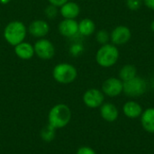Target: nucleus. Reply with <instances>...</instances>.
I'll return each instance as SVG.
<instances>
[{
  "instance_id": "nucleus-1",
  "label": "nucleus",
  "mask_w": 154,
  "mask_h": 154,
  "mask_svg": "<svg viewBox=\"0 0 154 154\" xmlns=\"http://www.w3.org/2000/svg\"><path fill=\"white\" fill-rule=\"evenodd\" d=\"M71 119L70 108L65 104L55 105L49 112L48 124L55 129H61L68 125Z\"/></svg>"
},
{
  "instance_id": "nucleus-2",
  "label": "nucleus",
  "mask_w": 154,
  "mask_h": 154,
  "mask_svg": "<svg viewBox=\"0 0 154 154\" xmlns=\"http://www.w3.org/2000/svg\"><path fill=\"white\" fill-rule=\"evenodd\" d=\"M119 51L117 46L113 43H106L101 45V47L97 50L96 54L97 63L102 68H111L116 64L119 60Z\"/></svg>"
},
{
  "instance_id": "nucleus-3",
  "label": "nucleus",
  "mask_w": 154,
  "mask_h": 154,
  "mask_svg": "<svg viewBox=\"0 0 154 154\" xmlns=\"http://www.w3.org/2000/svg\"><path fill=\"white\" fill-rule=\"evenodd\" d=\"M27 29L25 25L20 21L10 22L4 30L5 40L12 46H15L25 39Z\"/></svg>"
},
{
  "instance_id": "nucleus-4",
  "label": "nucleus",
  "mask_w": 154,
  "mask_h": 154,
  "mask_svg": "<svg viewBox=\"0 0 154 154\" xmlns=\"http://www.w3.org/2000/svg\"><path fill=\"white\" fill-rule=\"evenodd\" d=\"M54 79L60 84L72 83L78 76L77 69L69 63H60L56 65L52 71Z\"/></svg>"
},
{
  "instance_id": "nucleus-5",
  "label": "nucleus",
  "mask_w": 154,
  "mask_h": 154,
  "mask_svg": "<svg viewBox=\"0 0 154 154\" xmlns=\"http://www.w3.org/2000/svg\"><path fill=\"white\" fill-rule=\"evenodd\" d=\"M148 85L144 79L136 76L135 78L124 82V92L127 97H139L145 94L147 91Z\"/></svg>"
},
{
  "instance_id": "nucleus-6",
  "label": "nucleus",
  "mask_w": 154,
  "mask_h": 154,
  "mask_svg": "<svg viewBox=\"0 0 154 154\" xmlns=\"http://www.w3.org/2000/svg\"><path fill=\"white\" fill-rule=\"evenodd\" d=\"M102 92L109 97H116L124 92V82L116 77L108 78L102 84Z\"/></svg>"
},
{
  "instance_id": "nucleus-7",
  "label": "nucleus",
  "mask_w": 154,
  "mask_h": 154,
  "mask_svg": "<svg viewBox=\"0 0 154 154\" xmlns=\"http://www.w3.org/2000/svg\"><path fill=\"white\" fill-rule=\"evenodd\" d=\"M34 53L42 60H51L55 54V48L52 42L47 39L41 38L38 40L34 46Z\"/></svg>"
},
{
  "instance_id": "nucleus-8",
  "label": "nucleus",
  "mask_w": 154,
  "mask_h": 154,
  "mask_svg": "<svg viewBox=\"0 0 154 154\" xmlns=\"http://www.w3.org/2000/svg\"><path fill=\"white\" fill-rule=\"evenodd\" d=\"M132 37V32L129 27L125 25H118L113 29L110 33V41L116 46L126 44Z\"/></svg>"
},
{
  "instance_id": "nucleus-9",
  "label": "nucleus",
  "mask_w": 154,
  "mask_h": 154,
  "mask_svg": "<svg viewBox=\"0 0 154 154\" xmlns=\"http://www.w3.org/2000/svg\"><path fill=\"white\" fill-rule=\"evenodd\" d=\"M83 102L89 108H97L105 103V95L102 90L90 88L84 93Z\"/></svg>"
},
{
  "instance_id": "nucleus-10",
  "label": "nucleus",
  "mask_w": 154,
  "mask_h": 154,
  "mask_svg": "<svg viewBox=\"0 0 154 154\" xmlns=\"http://www.w3.org/2000/svg\"><path fill=\"white\" fill-rule=\"evenodd\" d=\"M50 25L43 20H34L29 25V32L35 38H43L48 34Z\"/></svg>"
},
{
  "instance_id": "nucleus-11",
  "label": "nucleus",
  "mask_w": 154,
  "mask_h": 154,
  "mask_svg": "<svg viewBox=\"0 0 154 154\" xmlns=\"http://www.w3.org/2000/svg\"><path fill=\"white\" fill-rule=\"evenodd\" d=\"M100 116L105 121L113 123L118 119L119 110L116 107V106L113 103H104L100 106Z\"/></svg>"
},
{
  "instance_id": "nucleus-12",
  "label": "nucleus",
  "mask_w": 154,
  "mask_h": 154,
  "mask_svg": "<svg viewBox=\"0 0 154 154\" xmlns=\"http://www.w3.org/2000/svg\"><path fill=\"white\" fill-rule=\"evenodd\" d=\"M59 31L65 37H73L79 33V23L75 19H64L59 24Z\"/></svg>"
},
{
  "instance_id": "nucleus-13",
  "label": "nucleus",
  "mask_w": 154,
  "mask_h": 154,
  "mask_svg": "<svg viewBox=\"0 0 154 154\" xmlns=\"http://www.w3.org/2000/svg\"><path fill=\"white\" fill-rule=\"evenodd\" d=\"M122 110L124 115L130 119L139 118L143 111V106L138 102L134 100H129L125 102L123 106Z\"/></svg>"
},
{
  "instance_id": "nucleus-14",
  "label": "nucleus",
  "mask_w": 154,
  "mask_h": 154,
  "mask_svg": "<svg viewBox=\"0 0 154 154\" xmlns=\"http://www.w3.org/2000/svg\"><path fill=\"white\" fill-rule=\"evenodd\" d=\"M60 12L64 19H76L80 13V7L75 2L68 1L60 6Z\"/></svg>"
},
{
  "instance_id": "nucleus-15",
  "label": "nucleus",
  "mask_w": 154,
  "mask_h": 154,
  "mask_svg": "<svg viewBox=\"0 0 154 154\" xmlns=\"http://www.w3.org/2000/svg\"><path fill=\"white\" fill-rule=\"evenodd\" d=\"M140 118L143 128L149 134H154V107L143 110Z\"/></svg>"
},
{
  "instance_id": "nucleus-16",
  "label": "nucleus",
  "mask_w": 154,
  "mask_h": 154,
  "mask_svg": "<svg viewBox=\"0 0 154 154\" xmlns=\"http://www.w3.org/2000/svg\"><path fill=\"white\" fill-rule=\"evenodd\" d=\"M14 52L22 60H30L34 55V48L29 42H22L14 46Z\"/></svg>"
},
{
  "instance_id": "nucleus-17",
  "label": "nucleus",
  "mask_w": 154,
  "mask_h": 154,
  "mask_svg": "<svg viewBox=\"0 0 154 154\" xmlns=\"http://www.w3.org/2000/svg\"><path fill=\"white\" fill-rule=\"evenodd\" d=\"M96 31V24L93 20L84 18L79 23V32L83 36H90Z\"/></svg>"
},
{
  "instance_id": "nucleus-18",
  "label": "nucleus",
  "mask_w": 154,
  "mask_h": 154,
  "mask_svg": "<svg viewBox=\"0 0 154 154\" xmlns=\"http://www.w3.org/2000/svg\"><path fill=\"white\" fill-rule=\"evenodd\" d=\"M118 76H119L118 78L123 82H126V81L135 78L137 76V69L134 65L126 64L121 68V69L119 70Z\"/></svg>"
},
{
  "instance_id": "nucleus-19",
  "label": "nucleus",
  "mask_w": 154,
  "mask_h": 154,
  "mask_svg": "<svg viewBox=\"0 0 154 154\" xmlns=\"http://www.w3.org/2000/svg\"><path fill=\"white\" fill-rule=\"evenodd\" d=\"M55 131L56 129L53 128L52 126H51L49 124L42 130L41 132V137L43 141L47 142V143H50L51 142L54 137H55Z\"/></svg>"
},
{
  "instance_id": "nucleus-20",
  "label": "nucleus",
  "mask_w": 154,
  "mask_h": 154,
  "mask_svg": "<svg viewBox=\"0 0 154 154\" xmlns=\"http://www.w3.org/2000/svg\"><path fill=\"white\" fill-rule=\"evenodd\" d=\"M96 40L101 45L106 44L110 41V33L106 30H99L96 34Z\"/></svg>"
},
{
  "instance_id": "nucleus-21",
  "label": "nucleus",
  "mask_w": 154,
  "mask_h": 154,
  "mask_svg": "<svg viewBox=\"0 0 154 154\" xmlns=\"http://www.w3.org/2000/svg\"><path fill=\"white\" fill-rule=\"evenodd\" d=\"M143 4V0H126V6L132 11L139 10Z\"/></svg>"
},
{
  "instance_id": "nucleus-22",
  "label": "nucleus",
  "mask_w": 154,
  "mask_h": 154,
  "mask_svg": "<svg viewBox=\"0 0 154 154\" xmlns=\"http://www.w3.org/2000/svg\"><path fill=\"white\" fill-rule=\"evenodd\" d=\"M57 13H58V10H57V7L52 5H50L49 6H47L46 10H45V14L47 15L48 18H54L56 15H57Z\"/></svg>"
},
{
  "instance_id": "nucleus-23",
  "label": "nucleus",
  "mask_w": 154,
  "mask_h": 154,
  "mask_svg": "<svg viewBox=\"0 0 154 154\" xmlns=\"http://www.w3.org/2000/svg\"><path fill=\"white\" fill-rule=\"evenodd\" d=\"M76 154H97V153H96V152H95L92 148H90V147H88V146H82V147H80V148H79V149H78L77 153Z\"/></svg>"
},
{
  "instance_id": "nucleus-24",
  "label": "nucleus",
  "mask_w": 154,
  "mask_h": 154,
  "mask_svg": "<svg viewBox=\"0 0 154 154\" xmlns=\"http://www.w3.org/2000/svg\"><path fill=\"white\" fill-rule=\"evenodd\" d=\"M50 2L51 5L56 6V7H60L61 5H63L65 3H67L69 0H48Z\"/></svg>"
},
{
  "instance_id": "nucleus-25",
  "label": "nucleus",
  "mask_w": 154,
  "mask_h": 154,
  "mask_svg": "<svg viewBox=\"0 0 154 154\" xmlns=\"http://www.w3.org/2000/svg\"><path fill=\"white\" fill-rule=\"evenodd\" d=\"M143 5L149 9L154 11V0H143Z\"/></svg>"
},
{
  "instance_id": "nucleus-26",
  "label": "nucleus",
  "mask_w": 154,
  "mask_h": 154,
  "mask_svg": "<svg viewBox=\"0 0 154 154\" xmlns=\"http://www.w3.org/2000/svg\"><path fill=\"white\" fill-rule=\"evenodd\" d=\"M10 1H11V0H0V4H2V5H6V4H8Z\"/></svg>"
},
{
  "instance_id": "nucleus-27",
  "label": "nucleus",
  "mask_w": 154,
  "mask_h": 154,
  "mask_svg": "<svg viewBox=\"0 0 154 154\" xmlns=\"http://www.w3.org/2000/svg\"><path fill=\"white\" fill-rule=\"evenodd\" d=\"M150 27H151V30L154 32V20H152V22L151 23V26Z\"/></svg>"
},
{
  "instance_id": "nucleus-28",
  "label": "nucleus",
  "mask_w": 154,
  "mask_h": 154,
  "mask_svg": "<svg viewBox=\"0 0 154 154\" xmlns=\"http://www.w3.org/2000/svg\"><path fill=\"white\" fill-rule=\"evenodd\" d=\"M151 85H152V89L154 90V76L152 77V81H151Z\"/></svg>"
}]
</instances>
